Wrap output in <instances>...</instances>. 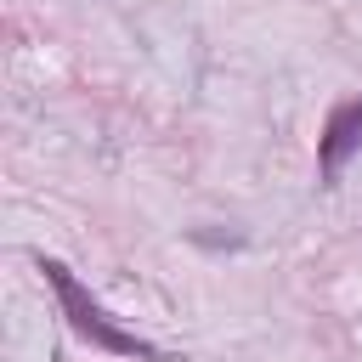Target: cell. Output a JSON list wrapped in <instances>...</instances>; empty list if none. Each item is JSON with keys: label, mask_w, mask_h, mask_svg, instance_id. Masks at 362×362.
<instances>
[{"label": "cell", "mask_w": 362, "mask_h": 362, "mask_svg": "<svg viewBox=\"0 0 362 362\" xmlns=\"http://www.w3.org/2000/svg\"><path fill=\"white\" fill-rule=\"evenodd\" d=\"M351 153H362V96L334 102L328 119H322V136H317V170H322V181H339V170L351 164Z\"/></svg>", "instance_id": "2"}, {"label": "cell", "mask_w": 362, "mask_h": 362, "mask_svg": "<svg viewBox=\"0 0 362 362\" xmlns=\"http://www.w3.org/2000/svg\"><path fill=\"white\" fill-rule=\"evenodd\" d=\"M40 272H45V283H51V294H57V305H62V317H68V328L79 334V339H90L96 351H107V356H136V362H164V351L158 345H147L141 334H130L124 322H113L107 317V305L62 266V260H51V255H40Z\"/></svg>", "instance_id": "1"}]
</instances>
